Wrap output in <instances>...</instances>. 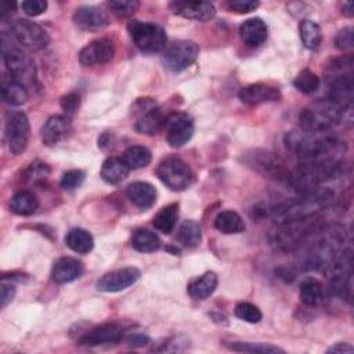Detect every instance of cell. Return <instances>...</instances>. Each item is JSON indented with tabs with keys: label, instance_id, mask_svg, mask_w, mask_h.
I'll list each match as a JSON object with an SVG mask.
<instances>
[{
	"label": "cell",
	"instance_id": "cell-1",
	"mask_svg": "<svg viewBox=\"0 0 354 354\" xmlns=\"http://www.w3.org/2000/svg\"><path fill=\"white\" fill-rule=\"evenodd\" d=\"M285 147L289 152L300 159L307 160H342L347 145L343 140L329 131H310L293 129L283 137Z\"/></svg>",
	"mask_w": 354,
	"mask_h": 354
},
{
	"label": "cell",
	"instance_id": "cell-2",
	"mask_svg": "<svg viewBox=\"0 0 354 354\" xmlns=\"http://www.w3.org/2000/svg\"><path fill=\"white\" fill-rule=\"evenodd\" d=\"M342 173V160H307L300 162L292 171H289L285 181L300 194H306L340 177Z\"/></svg>",
	"mask_w": 354,
	"mask_h": 354
},
{
	"label": "cell",
	"instance_id": "cell-3",
	"mask_svg": "<svg viewBox=\"0 0 354 354\" xmlns=\"http://www.w3.org/2000/svg\"><path fill=\"white\" fill-rule=\"evenodd\" d=\"M353 105H339L328 98L317 100L299 115L300 127L310 131H329L335 126L353 120Z\"/></svg>",
	"mask_w": 354,
	"mask_h": 354
},
{
	"label": "cell",
	"instance_id": "cell-4",
	"mask_svg": "<svg viewBox=\"0 0 354 354\" xmlns=\"http://www.w3.org/2000/svg\"><path fill=\"white\" fill-rule=\"evenodd\" d=\"M322 220L318 217L296 221H279L268 231L267 239L272 250L278 253H292L300 249L311 235L319 228Z\"/></svg>",
	"mask_w": 354,
	"mask_h": 354
},
{
	"label": "cell",
	"instance_id": "cell-5",
	"mask_svg": "<svg viewBox=\"0 0 354 354\" xmlns=\"http://www.w3.org/2000/svg\"><path fill=\"white\" fill-rule=\"evenodd\" d=\"M127 32L138 50L142 53H159L166 48V32L162 26L153 22L131 21L127 25Z\"/></svg>",
	"mask_w": 354,
	"mask_h": 354
},
{
	"label": "cell",
	"instance_id": "cell-6",
	"mask_svg": "<svg viewBox=\"0 0 354 354\" xmlns=\"http://www.w3.org/2000/svg\"><path fill=\"white\" fill-rule=\"evenodd\" d=\"M156 176L173 191H184L192 183V171L189 166L177 156L162 159L156 167Z\"/></svg>",
	"mask_w": 354,
	"mask_h": 354
},
{
	"label": "cell",
	"instance_id": "cell-7",
	"mask_svg": "<svg viewBox=\"0 0 354 354\" xmlns=\"http://www.w3.org/2000/svg\"><path fill=\"white\" fill-rule=\"evenodd\" d=\"M4 133L8 149L12 155H21L25 152L30 136L28 116L22 111H8L6 113Z\"/></svg>",
	"mask_w": 354,
	"mask_h": 354
},
{
	"label": "cell",
	"instance_id": "cell-8",
	"mask_svg": "<svg viewBox=\"0 0 354 354\" xmlns=\"http://www.w3.org/2000/svg\"><path fill=\"white\" fill-rule=\"evenodd\" d=\"M199 47L192 40H174L170 43L162 55V62L171 72H183L189 68L198 58Z\"/></svg>",
	"mask_w": 354,
	"mask_h": 354
},
{
	"label": "cell",
	"instance_id": "cell-9",
	"mask_svg": "<svg viewBox=\"0 0 354 354\" xmlns=\"http://www.w3.org/2000/svg\"><path fill=\"white\" fill-rule=\"evenodd\" d=\"M4 65L8 76L24 84L26 88L36 83V66L33 59L18 48L4 50Z\"/></svg>",
	"mask_w": 354,
	"mask_h": 354
},
{
	"label": "cell",
	"instance_id": "cell-10",
	"mask_svg": "<svg viewBox=\"0 0 354 354\" xmlns=\"http://www.w3.org/2000/svg\"><path fill=\"white\" fill-rule=\"evenodd\" d=\"M11 36L18 44L24 48L39 51L48 46L50 36L48 33L37 24L28 19H17L10 26Z\"/></svg>",
	"mask_w": 354,
	"mask_h": 354
},
{
	"label": "cell",
	"instance_id": "cell-11",
	"mask_svg": "<svg viewBox=\"0 0 354 354\" xmlns=\"http://www.w3.org/2000/svg\"><path fill=\"white\" fill-rule=\"evenodd\" d=\"M165 130L167 144L170 147L178 148L187 144L194 136V120L185 112H176L167 116Z\"/></svg>",
	"mask_w": 354,
	"mask_h": 354
},
{
	"label": "cell",
	"instance_id": "cell-12",
	"mask_svg": "<svg viewBox=\"0 0 354 354\" xmlns=\"http://www.w3.org/2000/svg\"><path fill=\"white\" fill-rule=\"evenodd\" d=\"M115 55V44L111 39L100 37L87 43L79 53V62L84 66L102 65Z\"/></svg>",
	"mask_w": 354,
	"mask_h": 354
},
{
	"label": "cell",
	"instance_id": "cell-13",
	"mask_svg": "<svg viewBox=\"0 0 354 354\" xmlns=\"http://www.w3.org/2000/svg\"><path fill=\"white\" fill-rule=\"evenodd\" d=\"M141 272L136 267H124L104 274L97 281V289L101 292H120L137 282Z\"/></svg>",
	"mask_w": 354,
	"mask_h": 354
},
{
	"label": "cell",
	"instance_id": "cell-14",
	"mask_svg": "<svg viewBox=\"0 0 354 354\" xmlns=\"http://www.w3.org/2000/svg\"><path fill=\"white\" fill-rule=\"evenodd\" d=\"M73 24L82 30H100L109 25V15L95 6H82L73 12Z\"/></svg>",
	"mask_w": 354,
	"mask_h": 354
},
{
	"label": "cell",
	"instance_id": "cell-15",
	"mask_svg": "<svg viewBox=\"0 0 354 354\" xmlns=\"http://www.w3.org/2000/svg\"><path fill=\"white\" fill-rule=\"evenodd\" d=\"M173 14L194 21H210L216 15V8L209 1H171L169 4Z\"/></svg>",
	"mask_w": 354,
	"mask_h": 354
},
{
	"label": "cell",
	"instance_id": "cell-16",
	"mask_svg": "<svg viewBox=\"0 0 354 354\" xmlns=\"http://www.w3.org/2000/svg\"><path fill=\"white\" fill-rule=\"evenodd\" d=\"M71 131H72V124H71L69 116L53 115L46 120V123L40 130L41 142L47 147L55 145L64 138H66Z\"/></svg>",
	"mask_w": 354,
	"mask_h": 354
},
{
	"label": "cell",
	"instance_id": "cell-17",
	"mask_svg": "<svg viewBox=\"0 0 354 354\" xmlns=\"http://www.w3.org/2000/svg\"><path fill=\"white\" fill-rule=\"evenodd\" d=\"M123 335H124V330L119 324H113V322L102 324L86 332L79 339V344L91 347V346H100L106 343H116L123 337Z\"/></svg>",
	"mask_w": 354,
	"mask_h": 354
},
{
	"label": "cell",
	"instance_id": "cell-18",
	"mask_svg": "<svg viewBox=\"0 0 354 354\" xmlns=\"http://www.w3.org/2000/svg\"><path fill=\"white\" fill-rule=\"evenodd\" d=\"M238 97L242 102L249 105H257L263 102H272L281 98V91L267 83H253L239 90Z\"/></svg>",
	"mask_w": 354,
	"mask_h": 354
},
{
	"label": "cell",
	"instance_id": "cell-19",
	"mask_svg": "<svg viewBox=\"0 0 354 354\" xmlns=\"http://www.w3.org/2000/svg\"><path fill=\"white\" fill-rule=\"evenodd\" d=\"M83 274V264L73 257H59L51 268V279L55 283H68Z\"/></svg>",
	"mask_w": 354,
	"mask_h": 354
},
{
	"label": "cell",
	"instance_id": "cell-20",
	"mask_svg": "<svg viewBox=\"0 0 354 354\" xmlns=\"http://www.w3.org/2000/svg\"><path fill=\"white\" fill-rule=\"evenodd\" d=\"M239 36L248 47H259L267 39V25L260 18L246 19L239 26Z\"/></svg>",
	"mask_w": 354,
	"mask_h": 354
},
{
	"label": "cell",
	"instance_id": "cell-21",
	"mask_svg": "<svg viewBox=\"0 0 354 354\" xmlns=\"http://www.w3.org/2000/svg\"><path fill=\"white\" fill-rule=\"evenodd\" d=\"M127 198L130 202L140 207V209H148L151 207L156 201V189L152 184L145 181H136L131 183L126 189Z\"/></svg>",
	"mask_w": 354,
	"mask_h": 354
},
{
	"label": "cell",
	"instance_id": "cell-22",
	"mask_svg": "<svg viewBox=\"0 0 354 354\" xmlns=\"http://www.w3.org/2000/svg\"><path fill=\"white\" fill-rule=\"evenodd\" d=\"M167 116L159 109V108H148L136 122L134 127L138 133L141 134H148V136H153L158 131H160L162 129H165Z\"/></svg>",
	"mask_w": 354,
	"mask_h": 354
},
{
	"label": "cell",
	"instance_id": "cell-23",
	"mask_svg": "<svg viewBox=\"0 0 354 354\" xmlns=\"http://www.w3.org/2000/svg\"><path fill=\"white\" fill-rule=\"evenodd\" d=\"M217 288V275L213 271H206L201 277L192 279L188 286V295L195 300H205L213 295Z\"/></svg>",
	"mask_w": 354,
	"mask_h": 354
},
{
	"label": "cell",
	"instance_id": "cell-24",
	"mask_svg": "<svg viewBox=\"0 0 354 354\" xmlns=\"http://www.w3.org/2000/svg\"><path fill=\"white\" fill-rule=\"evenodd\" d=\"M254 158L257 159L254 163V167L259 169L261 173L272 178L286 180L289 170H286L285 163L278 156H272L271 153L263 152L261 155H254Z\"/></svg>",
	"mask_w": 354,
	"mask_h": 354
},
{
	"label": "cell",
	"instance_id": "cell-25",
	"mask_svg": "<svg viewBox=\"0 0 354 354\" xmlns=\"http://www.w3.org/2000/svg\"><path fill=\"white\" fill-rule=\"evenodd\" d=\"M130 173V167L124 163L122 158H108L101 166L100 176L108 184H118L123 181Z\"/></svg>",
	"mask_w": 354,
	"mask_h": 354
},
{
	"label": "cell",
	"instance_id": "cell-26",
	"mask_svg": "<svg viewBox=\"0 0 354 354\" xmlns=\"http://www.w3.org/2000/svg\"><path fill=\"white\" fill-rule=\"evenodd\" d=\"M1 95L6 104L18 106L26 102L28 90L24 84L14 80L11 76H4L1 79Z\"/></svg>",
	"mask_w": 354,
	"mask_h": 354
},
{
	"label": "cell",
	"instance_id": "cell-27",
	"mask_svg": "<svg viewBox=\"0 0 354 354\" xmlns=\"http://www.w3.org/2000/svg\"><path fill=\"white\" fill-rule=\"evenodd\" d=\"M39 207L37 196L26 189L15 192L10 199V209L18 216H30Z\"/></svg>",
	"mask_w": 354,
	"mask_h": 354
},
{
	"label": "cell",
	"instance_id": "cell-28",
	"mask_svg": "<svg viewBox=\"0 0 354 354\" xmlns=\"http://www.w3.org/2000/svg\"><path fill=\"white\" fill-rule=\"evenodd\" d=\"M66 246L80 254H86L93 250L94 239L93 235L83 228H72L65 235Z\"/></svg>",
	"mask_w": 354,
	"mask_h": 354
},
{
	"label": "cell",
	"instance_id": "cell-29",
	"mask_svg": "<svg viewBox=\"0 0 354 354\" xmlns=\"http://www.w3.org/2000/svg\"><path fill=\"white\" fill-rule=\"evenodd\" d=\"M131 246L141 253H152L160 248L159 236L147 228H137L131 235Z\"/></svg>",
	"mask_w": 354,
	"mask_h": 354
},
{
	"label": "cell",
	"instance_id": "cell-30",
	"mask_svg": "<svg viewBox=\"0 0 354 354\" xmlns=\"http://www.w3.org/2000/svg\"><path fill=\"white\" fill-rule=\"evenodd\" d=\"M177 218H178V203H170V205L162 207L155 214L152 224H153L155 230L167 235L176 228Z\"/></svg>",
	"mask_w": 354,
	"mask_h": 354
},
{
	"label": "cell",
	"instance_id": "cell-31",
	"mask_svg": "<svg viewBox=\"0 0 354 354\" xmlns=\"http://www.w3.org/2000/svg\"><path fill=\"white\" fill-rule=\"evenodd\" d=\"M214 227L223 234H239L245 230V223L242 217L234 210H224L214 218Z\"/></svg>",
	"mask_w": 354,
	"mask_h": 354
},
{
	"label": "cell",
	"instance_id": "cell-32",
	"mask_svg": "<svg viewBox=\"0 0 354 354\" xmlns=\"http://www.w3.org/2000/svg\"><path fill=\"white\" fill-rule=\"evenodd\" d=\"M299 297L306 306H318L324 299V289L321 282L313 277L303 279L299 288Z\"/></svg>",
	"mask_w": 354,
	"mask_h": 354
},
{
	"label": "cell",
	"instance_id": "cell-33",
	"mask_svg": "<svg viewBox=\"0 0 354 354\" xmlns=\"http://www.w3.org/2000/svg\"><path fill=\"white\" fill-rule=\"evenodd\" d=\"M122 159L131 169H142L151 163L152 153L147 147L142 145H131L124 152Z\"/></svg>",
	"mask_w": 354,
	"mask_h": 354
},
{
	"label": "cell",
	"instance_id": "cell-34",
	"mask_svg": "<svg viewBox=\"0 0 354 354\" xmlns=\"http://www.w3.org/2000/svg\"><path fill=\"white\" fill-rule=\"evenodd\" d=\"M177 239L187 248H195L202 241L201 225L194 220H185L181 223L177 231Z\"/></svg>",
	"mask_w": 354,
	"mask_h": 354
},
{
	"label": "cell",
	"instance_id": "cell-35",
	"mask_svg": "<svg viewBox=\"0 0 354 354\" xmlns=\"http://www.w3.org/2000/svg\"><path fill=\"white\" fill-rule=\"evenodd\" d=\"M300 37L306 48L317 50L322 41L321 28L311 19H303L299 26Z\"/></svg>",
	"mask_w": 354,
	"mask_h": 354
},
{
	"label": "cell",
	"instance_id": "cell-36",
	"mask_svg": "<svg viewBox=\"0 0 354 354\" xmlns=\"http://www.w3.org/2000/svg\"><path fill=\"white\" fill-rule=\"evenodd\" d=\"M295 87L303 94H313L319 87V77L310 69H303L293 80Z\"/></svg>",
	"mask_w": 354,
	"mask_h": 354
},
{
	"label": "cell",
	"instance_id": "cell-37",
	"mask_svg": "<svg viewBox=\"0 0 354 354\" xmlns=\"http://www.w3.org/2000/svg\"><path fill=\"white\" fill-rule=\"evenodd\" d=\"M228 347L234 351L243 353H259V354H272V353H283L282 348L272 346L270 343H250V342H234L228 344Z\"/></svg>",
	"mask_w": 354,
	"mask_h": 354
},
{
	"label": "cell",
	"instance_id": "cell-38",
	"mask_svg": "<svg viewBox=\"0 0 354 354\" xmlns=\"http://www.w3.org/2000/svg\"><path fill=\"white\" fill-rule=\"evenodd\" d=\"M235 315L248 322V324H257L261 321V311L259 310L257 306L252 304V303H248V301H241L235 306V310H234Z\"/></svg>",
	"mask_w": 354,
	"mask_h": 354
},
{
	"label": "cell",
	"instance_id": "cell-39",
	"mask_svg": "<svg viewBox=\"0 0 354 354\" xmlns=\"http://www.w3.org/2000/svg\"><path fill=\"white\" fill-rule=\"evenodd\" d=\"M106 6L113 14L124 18V17L133 15L138 10L140 3L136 0H113V1H108Z\"/></svg>",
	"mask_w": 354,
	"mask_h": 354
},
{
	"label": "cell",
	"instance_id": "cell-40",
	"mask_svg": "<svg viewBox=\"0 0 354 354\" xmlns=\"http://www.w3.org/2000/svg\"><path fill=\"white\" fill-rule=\"evenodd\" d=\"M86 173L83 170H68L61 177V187L66 191H72L82 185L84 181Z\"/></svg>",
	"mask_w": 354,
	"mask_h": 354
},
{
	"label": "cell",
	"instance_id": "cell-41",
	"mask_svg": "<svg viewBox=\"0 0 354 354\" xmlns=\"http://www.w3.org/2000/svg\"><path fill=\"white\" fill-rule=\"evenodd\" d=\"M48 176H50V167L41 162H33L26 170V178L35 184L44 181Z\"/></svg>",
	"mask_w": 354,
	"mask_h": 354
},
{
	"label": "cell",
	"instance_id": "cell-42",
	"mask_svg": "<svg viewBox=\"0 0 354 354\" xmlns=\"http://www.w3.org/2000/svg\"><path fill=\"white\" fill-rule=\"evenodd\" d=\"M335 46L339 50H351L354 46V30L351 26L343 28L342 30L337 32L336 37H335Z\"/></svg>",
	"mask_w": 354,
	"mask_h": 354
},
{
	"label": "cell",
	"instance_id": "cell-43",
	"mask_svg": "<svg viewBox=\"0 0 354 354\" xmlns=\"http://www.w3.org/2000/svg\"><path fill=\"white\" fill-rule=\"evenodd\" d=\"M21 8L29 17H37L47 10V1L43 0H26L21 3Z\"/></svg>",
	"mask_w": 354,
	"mask_h": 354
},
{
	"label": "cell",
	"instance_id": "cell-44",
	"mask_svg": "<svg viewBox=\"0 0 354 354\" xmlns=\"http://www.w3.org/2000/svg\"><path fill=\"white\" fill-rule=\"evenodd\" d=\"M79 106H80V95L76 93H69L61 98V108L65 111L66 116L76 113Z\"/></svg>",
	"mask_w": 354,
	"mask_h": 354
},
{
	"label": "cell",
	"instance_id": "cell-45",
	"mask_svg": "<svg viewBox=\"0 0 354 354\" xmlns=\"http://www.w3.org/2000/svg\"><path fill=\"white\" fill-rule=\"evenodd\" d=\"M259 1L253 0H235L228 3V8L236 14H248L254 11L259 7Z\"/></svg>",
	"mask_w": 354,
	"mask_h": 354
},
{
	"label": "cell",
	"instance_id": "cell-46",
	"mask_svg": "<svg viewBox=\"0 0 354 354\" xmlns=\"http://www.w3.org/2000/svg\"><path fill=\"white\" fill-rule=\"evenodd\" d=\"M188 344H189V340H188L187 337H184V336H177V337H173L170 342L165 343L163 347L156 348V350H158V351H167L169 347L173 346V347H171V351H180V350H184L185 347H188Z\"/></svg>",
	"mask_w": 354,
	"mask_h": 354
},
{
	"label": "cell",
	"instance_id": "cell-47",
	"mask_svg": "<svg viewBox=\"0 0 354 354\" xmlns=\"http://www.w3.org/2000/svg\"><path fill=\"white\" fill-rule=\"evenodd\" d=\"M15 296V288L11 283H3L1 285V292H0V301H1V308H4Z\"/></svg>",
	"mask_w": 354,
	"mask_h": 354
},
{
	"label": "cell",
	"instance_id": "cell-48",
	"mask_svg": "<svg viewBox=\"0 0 354 354\" xmlns=\"http://www.w3.org/2000/svg\"><path fill=\"white\" fill-rule=\"evenodd\" d=\"M354 351V347L351 346V344H348V343H336V344H333V346H330L328 350H326V353H335V354H348V353H353Z\"/></svg>",
	"mask_w": 354,
	"mask_h": 354
},
{
	"label": "cell",
	"instance_id": "cell-49",
	"mask_svg": "<svg viewBox=\"0 0 354 354\" xmlns=\"http://www.w3.org/2000/svg\"><path fill=\"white\" fill-rule=\"evenodd\" d=\"M126 342L130 344V346H144L147 343H149V339L145 336V335H140V333H136V335H131L126 339Z\"/></svg>",
	"mask_w": 354,
	"mask_h": 354
},
{
	"label": "cell",
	"instance_id": "cell-50",
	"mask_svg": "<svg viewBox=\"0 0 354 354\" xmlns=\"http://www.w3.org/2000/svg\"><path fill=\"white\" fill-rule=\"evenodd\" d=\"M15 7H17V3H11V1H7V0H4V1H1V4H0V14H1V18H6L7 15H10L14 10H15Z\"/></svg>",
	"mask_w": 354,
	"mask_h": 354
},
{
	"label": "cell",
	"instance_id": "cell-51",
	"mask_svg": "<svg viewBox=\"0 0 354 354\" xmlns=\"http://www.w3.org/2000/svg\"><path fill=\"white\" fill-rule=\"evenodd\" d=\"M343 14L346 17H353L354 15V6H353V3L347 1V3L343 4Z\"/></svg>",
	"mask_w": 354,
	"mask_h": 354
}]
</instances>
